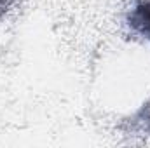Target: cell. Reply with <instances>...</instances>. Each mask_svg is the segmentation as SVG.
<instances>
[{
    "mask_svg": "<svg viewBox=\"0 0 150 148\" xmlns=\"http://www.w3.org/2000/svg\"><path fill=\"white\" fill-rule=\"evenodd\" d=\"M9 4H11V0H0V11H4Z\"/></svg>",
    "mask_w": 150,
    "mask_h": 148,
    "instance_id": "cell-2",
    "label": "cell"
},
{
    "mask_svg": "<svg viewBox=\"0 0 150 148\" xmlns=\"http://www.w3.org/2000/svg\"><path fill=\"white\" fill-rule=\"evenodd\" d=\"M127 25L134 33L150 40V0H140L129 11Z\"/></svg>",
    "mask_w": 150,
    "mask_h": 148,
    "instance_id": "cell-1",
    "label": "cell"
}]
</instances>
